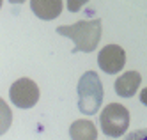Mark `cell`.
<instances>
[{
	"instance_id": "9c48e42d",
	"label": "cell",
	"mask_w": 147,
	"mask_h": 140,
	"mask_svg": "<svg viewBox=\"0 0 147 140\" xmlns=\"http://www.w3.org/2000/svg\"><path fill=\"white\" fill-rule=\"evenodd\" d=\"M66 2H67V11L69 13H78L89 0H66Z\"/></svg>"
},
{
	"instance_id": "6da1fadb",
	"label": "cell",
	"mask_w": 147,
	"mask_h": 140,
	"mask_svg": "<svg viewBox=\"0 0 147 140\" xmlns=\"http://www.w3.org/2000/svg\"><path fill=\"white\" fill-rule=\"evenodd\" d=\"M101 20H83V21H76L73 25H60L57 27V34L69 37L73 43H75V48H73V53L78 51H85L90 53L96 50V46L101 41Z\"/></svg>"
},
{
	"instance_id": "277c9868",
	"label": "cell",
	"mask_w": 147,
	"mask_h": 140,
	"mask_svg": "<svg viewBox=\"0 0 147 140\" xmlns=\"http://www.w3.org/2000/svg\"><path fill=\"white\" fill-rule=\"evenodd\" d=\"M9 98L18 108H32L39 101V87L30 78H20L9 87Z\"/></svg>"
},
{
	"instance_id": "30bf717a",
	"label": "cell",
	"mask_w": 147,
	"mask_h": 140,
	"mask_svg": "<svg viewBox=\"0 0 147 140\" xmlns=\"http://www.w3.org/2000/svg\"><path fill=\"white\" fill-rule=\"evenodd\" d=\"M124 140H147V128L145 130H136V131H131L129 135H126Z\"/></svg>"
},
{
	"instance_id": "7a4b0ae2",
	"label": "cell",
	"mask_w": 147,
	"mask_h": 140,
	"mask_svg": "<svg viewBox=\"0 0 147 140\" xmlns=\"http://www.w3.org/2000/svg\"><path fill=\"white\" fill-rule=\"evenodd\" d=\"M78 110L85 115L99 112L103 103V85L96 71H87L78 82Z\"/></svg>"
},
{
	"instance_id": "52a82bcc",
	"label": "cell",
	"mask_w": 147,
	"mask_h": 140,
	"mask_svg": "<svg viewBox=\"0 0 147 140\" xmlns=\"http://www.w3.org/2000/svg\"><path fill=\"white\" fill-rule=\"evenodd\" d=\"M62 0H30L32 13L41 20H55L62 13Z\"/></svg>"
},
{
	"instance_id": "ba28073f",
	"label": "cell",
	"mask_w": 147,
	"mask_h": 140,
	"mask_svg": "<svg viewBox=\"0 0 147 140\" xmlns=\"http://www.w3.org/2000/svg\"><path fill=\"white\" fill-rule=\"evenodd\" d=\"M69 137L71 140H96L98 130L90 121H75L69 126Z\"/></svg>"
},
{
	"instance_id": "8992f818",
	"label": "cell",
	"mask_w": 147,
	"mask_h": 140,
	"mask_svg": "<svg viewBox=\"0 0 147 140\" xmlns=\"http://www.w3.org/2000/svg\"><path fill=\"white\" fill-rule=\"evenodd\" d=\"M140 82H142V76L138 71H128L115 80V92L121 98H133L140 87Z\"/></svg>"
},
{
	"instance_id": "3957f363",
	"label": "cell",
	"mask_w": 147,
	"mask_h": 140,
	"mask_svg": "<svg viewBox=\"0 0 147 140\" xmlns=\"http://www.w3.org/2000/svg\"><path fill=\"white\" fill-rule=\"evenodd\" d=\"M99 124L107 137L119 138L129 126V110L121 103H110L103 108L99 115Z\"/></svg>"
},
{
	"instance_id": "5b68a950",
	"label": "cell",
	"mask_w": 147,
	"mask_h": 140,
	"mask_svg": "<svg viewBox=\"0 0 147 140\" xmlns=\"http://www.w3.org/2000/svg\"><path fill=\"white\" fill-rule=\"evenodd\" d=\"M98 64L99 69L108 74L119 73L126 64V51L119 45H107L98 53Z\"/></svg>"
},
{
	"instance_id": "7c38bea8",
	"label": "cell",
	"mask_w": 147,
	"mask_h": 140,
	"mask_svg": "<svg viewBox=\"0 0 147 140\" xmlns=\"http://www.w3.org/2000/svg\"><path fill=\"white\" fill-rule=\"evenodd\" d=\"M9 2H11V4H23L25 0H9Z\"/></svg>"
},
{
	"instance_id": "8fae6325",
	"label": "cell",
	"mask_w": 147,
	"mask_h": 140,
	"mask_svg": "<svg viewBox=\"0 0 147 140\" xmlns=\"http://www.w3.org/2000/svg\"><path fill=\"white\" fill-rule=\"evenodd\" d=\"M140 101H142V103H144V105L147 106V87L140 91Z\"/></svg>"
}]
</instances>
